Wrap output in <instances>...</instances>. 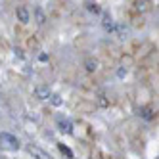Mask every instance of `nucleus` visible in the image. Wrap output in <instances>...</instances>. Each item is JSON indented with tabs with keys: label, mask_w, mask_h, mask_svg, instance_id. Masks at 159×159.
<instances>
[{
	"label": "nucleus",
	"mask_w": 159,
	"mask_h": 159,
	"mask_svg": "<svg viewBox=\"0 0 159 159\" xmlns=\"http://www.w3.org/2000/svg\"><path fill=\"white\" fill-rule=\"evenodd\" d=\"M35 94H37L39 100H48V98L52 96V92H50L48 86H37V88H35Z\"/></svg>",
	"instance_id": "4"
},
{
	"label": "nucleus",
	"mask_w": 159,
	"mask_h": 159,
	"mask_svg": "<svg viewBox=\"0 0 159 159\" xmlns=\"http://www.w3.org/2000/svg\"><path fill=\"white\" fill-rule=\"evenodd\" d=\"M50 100H52V104H54V106H61V98H60L58 94H52Z\"/></svg>",
	"instance_id": "9"
},
{
	"label": "nucleus",
	"mask_w": 159,
	"mask_h": 159,
	"mask_svg": "<svg viewBox=\"0 0 159 159\" xmlns=\"http://www.w3.org/2000/svg\"><path fill=\"white\" fill-rule=\"evenodd\" d=\"M29 153L35 159H52L50 153H46L44 150H40V148H37V146H29Z\"/></svg>",
	"instance_id": "3"
},
{
	"label": "nucleus",
	"mask_w": 159,
	"mask_h": 159,
	"mask_svg": "<svg viewBox=\"0 0 159 159\" xmlns=\"http://www.w3.org/2000/svg\"><path fill=\"white\" fill-rule=\"evenodd\" d=\"M16 16H17V19H19L23 25L31 21V14H29V10H27L25 6H17V10H16Z\"/></svg>",
	"instance_id": "2"
},
{
	"label": "nucleus",
	"mask_w": 159,
	"mask_h": 159,
	"mask_svg": "<svg viewBox=\"0 0 159 159\" xmlns=\"http://www.w3.org/2000/svg\"><path fill=\"white\" fill-rule=\"evenodd\" d=\"M58 129L65 134H71L73 132V125L71 121H67V119H58Z\"/></svg>",
	"instance_id": "5"
},
{
	"label": "nucleus",
	"mask_w": 159,
	"mask_h": 159,
	"mask_svg": "<svg viewBox=\"0 0 159 159\" xmlns=\"http://www.w3.org/2000/svg\"><path fill=\"white\" fill-rule=\"evenodd\" d=\"M140 113L146 117V119H152L153 115H152V109H148V107H144V109H140Z\"/></svg>",
	"instance_id": "10"
},
{
	"label": "nucleus",
	"mask_w": 159,
	"mask_h": 159,
	"mask_svg": "<svg viewBox=\"0 0 159 159\" xmlns=\"http://www.w3.org/2000/svg\"><path fill=\"white\" fill-rule=\"evenodd\" d=\"M88 10H90V12H94V14H100V8H98V4H88Z\"/></svg>",
	"instance_id": "12"
},
{
	"label": "nucleus",
	"mask_w": 159,
	"mask_h": 159,
	"mask_svg": "<svg viewBox=\"0 0 159 159\" xmlns=\"http://www.w3.org/2000/svg\"><path fill=\"white\" fill-rule=\"evenodd\" d=\"M35 17H37V23H39V25H42L44 21H46V16H44V12H42L40 8L35 10Z\"/></svg>",
	"instance_id": "8"
},
{
	"label": "nucleus",
	"mask_w": 159,
	"mask_h": 159,
	"mask_svg": "<svg viewBox=\"0 0 159 159\" xmlns=\"http://www.w3.org/2000/svg\"><path fill=\"white\" fill-rule=\"evenodd\" d=\"M60 152H61V153H65V155H67V157H73V153H71V150H69V148H65V146H63V144H61V146H60Z\"/></svg>",
	"instance_id": "11"
},
{
	"label": "nucleus",
	"mask_w": 159,
	"mask_h": 159,
	"mask_svg": "<svg viewBox=\"0 0 159 159\" xmlns=\"http://www.w3.org/2000/svg\"><path fill=\"white\" fill-rule=\"evenodd\" d=\"M102 25H104L106 31H113V29H115V27H113V19H111L109 14H104V21H102Z\"/></svg>",
	"instance_id": "6"
},
{
	"label": "nucleus",
	"mask_w": 159,
	"mask_h": 159,
	"mask_svg": "<svg viewBox=\"0 0 159 159\" xmlns=\"http://www.w3.org/2000/svg\"><path fill=\"white\" fill-rule=\"evenodd\" d=\"M84 65H86V71H90V73L98 69V61H96V60H92V58H88Z\"/></svg>",
	"instance_id": "7"
},
{
	"label": "nucleus",
	"mask_w": 159,
	"mask_h": 159,
	"mask_svg": "<svg viewBox=\"0 0 159 159\" xmlns=\"http://www.w3.org/2000/svg\"><path fill=\"white\" fill-rule=\"evenodd\" d=\"M0 146L4 148V150H12V152H16V150H19V140L16 138L14 134H10V132H0Z\"/></svg>",
	"instance_id": "1"
}]
</instances>
